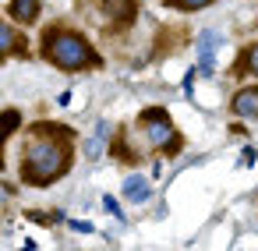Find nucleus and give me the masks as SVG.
I'll list each match as a JSON object with an SVG mask.
<instances>
[{
  "label": "nucleus",
  "instance_id": "nucleus-1",
  "mask_svg": "<svg viewBox=\"0 0 258 251\" xmlns=\"http://www.w3.org/2000/svg\"><path fill=\"white\" fill-rule=\"evenodd\" d=\"M75 135L68 124H32L22 142V180L29 187H50L71 170Z\"/></svg>",
  "mask_w": 258,
  "mask_h": 251
},
{
  "label": "nucleus",
  "instance_id": "nucleus-2",
  "mask_svg": "<svg viewBox=\"0 0 258 251\" xmlns=\"http://www.w3.org/2000/svg\"><path fill=\"white\" fill-rule=\"evenodd\" d=\"M39 53H43V60H46L50 68H57V71H64V75H82V71L103 64V57L92 50V43H89L82 32L68 29V25L46 29L43 39H39Z\"/></svg>",
  "mask_w": 258,
  "mask_h": 251
},
{
  "label": "nucleus",
  "instance_id": "nucleus-3",
  "mask_svg": "<svg viewBox=\"0 0 258 251\" xmlns=\"http://www.w3.org/2000/svg\"><path fill=\"white\" fill-rule=\"evenodd\" d=\"M138 128H142L149 149H156L159 156H177L180 145H184V138L177 135V128H173V120L163 106H145L138 113Z\"/></svg>",
  "mask_w": 258,
  "mask_h": 251
},
{
  "label": "nucleus",
  "instance_id": "nucleus-4",
  "mask_svg": "<svg viewBox=\"0 0 258 251\" xmlns=\"http://www.w3.org/2000/svg\"><path fill=\"white\" fill-rule=\"evenodd\" d=\"M85 8L92 15V22L106 32H124L127 25H135L138 15V0H85Z\"/></svg>",
  "mask_w": 258,
  "mask_h": 251
},
{
  "label": "nucleus",
  "instance_id": "nucleus-5",
  "mask_svg": "<svg viewBox=\"0 0 258 251\" xmlns=\"http://www.w3.org/2000/svg\"><path fill=\"white\" fill-rule=\"evenodd\" d=\"M219 46H223V36L216 32V29H202L198 32V43H195V50H198V75L202 78H212L216 75V53H219Z\"/></svg>",
  "mask_w": 258,
  "mask_h": 251
},
{
  "label": "nucleus",
  "instance_id": "nucleus-6",
  "mask_svg": "<svg viewBox=\"0 0 258 251\" xmlns=\"http://www.w3.org/2000/svg\"><path fill=\"white\" fill-rule=\"evenodd\" d=\"M230 113L240 120H258V85L237 89V96L230 99Z\"/></svg>",
  "mask_w": 258,
  "mask_h": 251
},
{
  "label": "nucleus",
  "instance_id": "nucleus-7",
  "mask_svg": "<svg viewBox=\"0 0 258 251\" xmlns=\"http://www.w3.org/2000/svg\"><path fill=\"white\" fill-rule=\"evenodd\" d=\"M0 57H4V60H11V57H29V46H25V39L15 32V22H11V18L0 25Z\"/></svg>",
  "mask_w": 258,
  "mask_h": 251
},
{
  "label": "nucleus",
  "instance_id": "nucleus-8",
  "mask_svg": "<svg viewBox=\"0 0 258 251\" xmlns=\"http://www.w3.org/2000/svg\"><path fill=\"white\" fill-rule=\"evenodd\" d=\"M39 15H43V4H39V0H11V4H8V18H11L15 25H36Z\"/></svg>",
  "mask_w": 258,
  "mask_h": 251
},
{
  "label": "nucleus",
  "instance_id": "nucleus-9",
  "mask_svg": "<svg viewBox=\"0 0 258 251\" xmlns=\"http://www.w3.org/2000/svg\"><path fill=\"white\" fill-rule=\"evenodd\" d=\"M124 198L135 202V205H145V202L152 198V184H149V177H145V173H131V177L124 180Z\"/></svg>",
  "mask_w": 258,
  "mask_h": 251
},
{
  "label": "nucleus",
  "instance_id": "nucleus-10",
  "mask_svg": "<svg viewBox=\"0 0 258 251\" xmlns=\"http://www.w3.org/2000/svg\"><path fill=\"white\" fill-rule=\"evenodd\" d=\"M110 156H117V159H124V163H135V159H142V152L131 145V135H127V131H120V135L110 142Z\"/></svg>",
  "mask_w": 258,
  "mask_h": 251
},
{
  "label": "nucleus",
  "instance_id": "nucleus-11",
  "mask_svg": "<svg viewBox=\"0 0 258 251\" xmlns=\"http://www.w3.org/2000/svg\"><path fill=\"white\" fill-rule=\"evenodd\" d=\"M110 138V124L106 120H99L96 124V131L85 138V159H99V152H103V142Z\"/></svg>",
  "mask_w": 258,
  "mask_h": 251
},
{
  "label": "nucleus",
  "instance_id": "nucleus-12",
  "mask_svg": "<svg viewBox=\"0 0 258 251\" xmlns=\"http://www.w3.org/2000/svg\"><path fill=\"white\" fill-rule=\"evenodd\" d=\"M233 75H240V78H258V43H251V46L240 53Z\"/></svg>",
  "mask_w": 258,
  "mask_h": 251
},
{
  "label": "nucleus",
  "instance_id": "nucleus-13",
  "mask_svg": "<svg viewBox=\"0 0 258 251\" xmlns=\"http://www.w3.org/2000/svg\"><path fill=\"white\" fill-rule=\"evenodd\" d=\"M209 4H216V0H166V8H173V11H202Z\"/></svg>",
  "mask_w": 258,
  "mask_h": 251
},
{
  "label": "nucleus",
  "instance_id": "nucleus-14",
  "mask_svg": "<svg viewBox=\"0 0 258 251\" xmlns=\"http://www.w3.org/2000/svg\"><path fill=\"white\" fill-rule=\"evenodd\" d=\"M18 124H22V113H18V110H8V113H4V135L11 138V135L18 131Z\"/></svg>",
  "mask_w": 258,
  "mask_h": 251
},
{
  "label": "nucleus",
  "instance_id": "nucleus-15",
  "mask_svg": "<svg viewBox=\"0 0 258 251\" xmlns=\"http://www.w3.org/2000/svg\"><path fill=\"white\" fill-rule=\"evenodd\" d=\"M103 205H106V212H110V216H113L117 223H124V212H120V202H117L113 195H106V198H103Z\"/></svg>",
  "mask_w": 258,
  "mask_h": 251
},
{
  "label": "nucleus",
  "instance_id": "nucleus-16",
  "mask_svg": "<svg viewBox=\"0 0 258 251\" xmlns=\"http://www.w3.org/2000/svg\"><path fill=\"white\" fill-rule=\"evenodd\" d=\"M25 216H29V219H36V223H46V226H50V223H60V219H64L60 212H57V216H46V212H25Z\"/></svg>",
  "mask_w": 258,
  "mask_h": 251
},
{
  "label": "nucleus",
  "instance_id": "nucleus-17",
  "mask_svg": "<svg viewBox=\"0 0 258 251\" xmlns=\"http://www.w3.org/2000/svg\"><path fill=\"white\" fill-rule=\"evenodd\" d=\"M71 230H75V233H92L96 226H92L89 219H71Z\"/></svg>",
  "mask_w": 258,
  "mask_h": 251
},
{
  "label": "nucleus",
  "instance_id": "nucleus-18",
  "mask_svg": "<svg viewBox=\"0 0 258 251\" xmlns=\"http://www.w3.org/2000/svg\"><path fill=\"white\" fill-rule=\"evenodd\" d=\"M195 75H198V68H191L187 78H184V96H187V99H191V92H195Z\"/></svg>",
  "mask_w": 258,
  "mask_h": 251
},
{
  "label": "nucleus",
  "instance_id": "nucleus-19",
  "mask_svg": "<svg viewBox=\"0 0 258 251\" xmlns=\"http://www.w3.org/2000/svg\"><path fill=\"white\" fill-rule=\"evenodd\" d=\"M254 163H258V149L247 145V149H244V166H254Z\"/></svg>",
  "mask_w": 258,
  "mask_h": 251
}]
</instances>
